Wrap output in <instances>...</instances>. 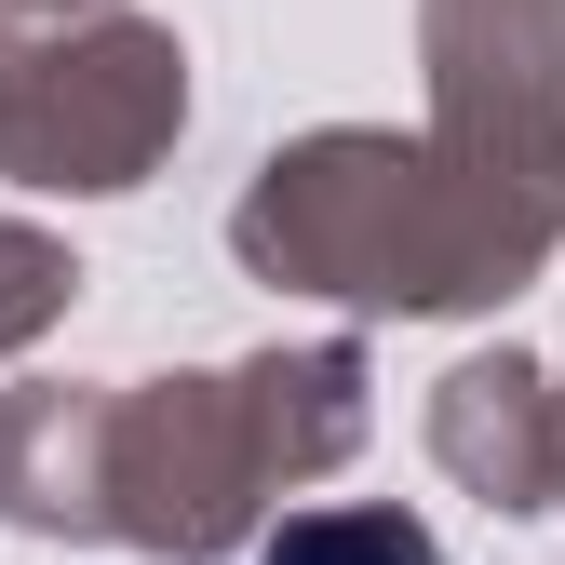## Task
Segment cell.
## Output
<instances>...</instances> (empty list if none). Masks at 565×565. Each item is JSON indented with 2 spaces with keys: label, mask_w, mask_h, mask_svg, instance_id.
Listing matches in <instances>:
<instances>
[{
  "label": "cell",
  "mask_w": 565,
  "mask_h": 565,
  "mask_svg": "<svg viewBox=\"0 0 565 565\" xmlns=\"http://www.w3.org/2000/svg\"><path fill=\"white\" fill-rule=\"evenodd\" d=\"M565 189H499L484 162H417L377 135H323V149L269 162V189L243 202V256L323 297H391V310H458L552 243Z\"/></svg>",
  "instance_id": "6da1fadb"
},
{
  "label": "cell",
  "mask_w": 565,
  "mask_h": 565,
  "mask_svg": "<svg viewBox=\"0 0 565 565\" xmlns=\"http://www.w3.org/2000/svg\"><path fill=\"white\" fill-rule=\"evenodd\" d=\"M175 108L189 82H175L162 28H95L54 54L0 41V175H28V189H135L149 149L175 135Z\"/></svg>",
  "instance_id": "7a4b0ae2"
},
{
  "label": "cell",
  "mask_w": 565,
  "mask_h": 565,
  "mask_svg": "<svg viewBox=\"0 0 565 565\" xmlns=\"http://www.w3.org/2000/svg\"><path fill=\"white\" fill-rule=\"evenodd\" d=\"M445 121L484 175L565 189V0H431Z\"/></svg>",
  "instance_id": "3957f363"
},
{
  "label": "cell",
  "mask_w": 565,
  "mask_h": 565,
  "mask_svg": "<svg viewBox=\"0 0 565 565\" xmlns=\"http://www.w3.org/2000/svg\"><path fill=\"white\" fill-rule=\"evenodd\" d=\"M525 391H539L525 364H471V377H445V458H458L471 484H499L512 512L552 484V445H539V404H525Z\"/></svg>",
  "instance_id": "277c9868"
},
{
  "label": "cell",
  "mask_w": 565,
  "mask_h": 565,
  "mask_svg": "<svg viewBox=\"0 0 565 565\" xmlns=\"http://www.w3.org/2000/svg\"><path fill=\"white\" fill-rule=\"evenodd\" d=\"M269 565H445L431 525H404V512H310V525H282Z\"/></svg>",
  "instance_id": "5b68a950"
}]
</instances>
